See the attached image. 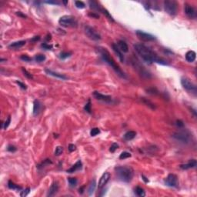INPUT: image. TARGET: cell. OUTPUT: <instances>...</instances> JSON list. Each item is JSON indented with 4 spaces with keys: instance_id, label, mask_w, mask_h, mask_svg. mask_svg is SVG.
Returning <instances> with one entry per match:
<instances>
[{
    "instance_id": "7bdbcfd3",
    "label": "cell",
    "mask_w": 197,
    "mask_h": 197,
    "mask_svg": "<svg viewBox=\"0 0 197 197\" xmlns=\"http://www.w3.org/2000/svg\"><path fill=\"white\" fill-rule=\"evenodd\" d=\"M49 163H52V162L50 161V160H44V162L42 163L41 165H39V168H42V167H44L45 165H49Z\"/></svg>"
},
{
    "instance_id": "836d02e7",
    "label": "cell",
    "mask_w": 197,
    "mask_h": 197,
    "mask_svg": "<svg viewBox=\"0 0 197 197\" xmlns=\"http://www.w3.org/2000/svg\"><path fill=\"white\" fill-rule=\"evenodd\" d=\"M131 156H132V155L130 153H128V152H123L122 153L120 154V156H119V159H120V160H124V159L131 157Z\"/></svg>"
},
{
    "instance_id": "9a60e30c",
    "label": "cell",
    "mask_w": 197,
    "mask_h": 197,
    "mask_svg": "<svg viewBox=\"0 0 197 197\" xmlns=\"http://www.w3.org/2000/svg\"><path fill=\"white\" fill-rule=\"evenodd\" d=\"M58 190H59V183H58V182H54V183L51 185L49 189L47 196H53L54 195L56 194Z\"/></svg>"
},
{
    "instance_id": "f546056e",
    "label": "cell",
    "mask_w": 197,
    "mask_h": 197,
    "mask_svg": "<svg viewBox=\"0 0 197 197\" xmlns=\"http://www.w3.org/2000/svg\"><path fill=\"white\" fill-rule=\"evenodd\" d=\"M142 102H143V103H145L146 105H148V106H149L151 109H156V107H155L154 104H153V102H151L149 100H148L147 98H142Z\"/></svg>"
},
{
    "instance_id": "9c48e42d",
    "label": "cell",
    "mask_w": 197,
    "mask_h": 197,
    "mask_svg": "<svg viewBox=\"0 0 197 197\" xmlns=\"http://www.w3.org/2000/svg\"><path fill=\"white\" fill-rule=\"evenodd\" d=\"M181 84L183 86V87L186 89L189 92H191L194 93L195 95L196 94L197 92V87L194 84L193 82H192L190 80L187 78H182L181 79Z\"/></svg>"
},
{
    "instance_id": "bcb514c9",
    "label": "cell",
    "mask_w": 197,
    "mask_h": 197,
    "mask_svg": "<svg viewBox=\"0 0 197 197\" xmlns=\"http://www.w3.org/2000/svg\"><path fill=\"white\" fill-rule=\"evenodd\" d=\"M68 149H69V152L72 153V152H74V151L76 149V146H75L74 144H69V148H68Z\"/></svg>"
},
{
    "instance_id": "6f0895ef",
    "label": "cell",
    "mask_w": 197,
    "mask_h": 197,
    "mask_svg": "<svg viewBox=\"0 0 197 197\" xmlns=\"http://www.w3.org/2000/svg\"><path fill=\"white\" fill-rule=\"evenodd\" d=\"M63 4H65V5L68 4V1H63Z\"/></svg>"
},
{
    "instance_id": "db71d44e",
    "label": "cell",
    "mask_w": 197,
    "mask_h": 197,
    "mask_svg": "<svg viewBox=\"0 0 197 197\" xmlns=\"http://www.w3.org/2000/svg\"><path fill=\"white\" fill-rule=\"evenodd\" d=\"M39 39H40V37H39V36H35V37L33 38V39H32L30 41L33 42H36V41H39Z\"/></svg>"
},
{
    "instance_id": "816d5d0a",
    "label": "cell",
    "mask_w": 197,
    "mask_h": 197,
    "mask_svg": "<svg viewBox=\"0 0 197 197\" xmlns=\"http://www.w3.org/2000/svg\"><path fill=\"white\" fill-rule=\"evenodd\" d=\"M44 2H45V3H47V4H52V5H59V2H58V1H45Z\"/></svg>"
},
{
    "instance_id": "d6986e66",
    "label": "cell",
    "mask_w": 197,
    "mask_h": 197,
    "mask_svg": "<svg viewBox=\"0 0 197 197\" xmlns=\"http://www.w3.org/2000/svg\"><path fill=\"white\" fill-rule=\"evenodd\" d=\"M112 48L113 51L115 52V53L118 56V57H119V59L120 60V62L121 63H123L124 62V56H123V52H121V50L119 49L118 45L116 44H112Z\"/></svg>"
},
{
    "instance_id": "e575fe53",
    "label": "cell",
    "mask_w": 197,
    "mask_h": 197,
    "mask_svg": "<svg viewBox=\"0 0 197 197\" xmlns=\"http://www.w3.org/2000/svg\"><path fill=\"white\" fill-rule=\"evenodd\" d=\"M68 181H69V183L71 186H75L78 183V180L75 178H69Z\"/></svg>"
},
{
    "instance_id": "6da1fadb",
    "label": "cell",
    "mask_w": 197,
    "mask_h": 197,
    "mask_svg": "<svg viewBox=\"0 0 197 197\" xmlns=\"http://www.w3.org/2000/svg\"><path fill=\"white\" fill-rule=\"evenodd\" d=\"M134 49L135 52L139 54V56L142 58V59L149 64H151L153 63H157L162 65H168V63L165 59L160 58L155 52L150 49L145 45L141 43H136L134 45Z\"/></svg>"
},
{
    "instance_id": "f907efd6",
    "label": "cell",
    "mask_w": 197,
    "mask_h": 197,
    "mask_svg": "<svg viewBox=\"0 0 197 197\" xmlns=\"http://www.w3.org/2000/svg\"><path fill=\"white\" fill-rule=\"evenodd\" d=\"M42 47H43L45 49H51L52 48V45H48V44H46V43H43V44L42 45Z\"/></svg>"
},
{
    "instance_id": "ffe728a7",
    "label": "cell",
    "mask_w": 197,
    "mask_h": 197,
    "mask_svg": "<svg viewBox=\"0 0 197 197\" xmlns=\"http://www.w3.org/2000/svg\"><path fill=\"white\" fill-rule=\"evenodd\" d=\"M25 44H26V41H24V40L15 42L11 43L9 45V48L11 49H20L21 47H22L23 45H25Z\"/></svg>"
},
{
    "instance_id": "44dd1931",
    "label": "cell",
    "mask_w": 197,
    "mask_h": 197,
    "mask_svg": "<svg viewBox=\"0 0 197 197\" xmlns=\"http://www.w3.org/2000/svg\"><path fill=\"white\" fill-rule=\"evenodd\" d=\"M42 109L41 103L39 100H35L33 104V115L37 116L39 114V112Z\"/></svg>"
},
{
    "instance_id": "681fc988",
    "label": "cell",
    "mask_w": 197,
    "mask_h": 197,
    "mask_svg": "<svg viewBox=\"0 0 197 197\" xmlns=\"http://www.w3.org/2000/svg\"><path fill=\"white\" fill-rule=\"evenodd\" d=\"M176 126H179V128H182L184 126V123L182 120H177L176 121Z\"/></svg>"
},
{
    "instance_id": "3957f363",
    "label": "cell",
    "mask_w": 197,
    "mask_h": 197,
    "mask_svg": "<svg viewBox=\"0 0 197 197\" xmlns=\"http://www.w3.org/2000/svg\"><path fill=\"white\" fill-rule=\"evenodd\" d=\"M115 171L118 178L121 181L126 182V183H130L133 178V170L130 167L118 166L115 169Z\"/></svg>"
},
{
    "instance_id": "2e32d148",
    "label": "cell",
    "mask_w": 197,
    "mask_h": 197,
    "mask_svg": "<svg viewBox=\"0 0 197 197\" xmlns=\"http://www.w3.org/2000/svg\"><path fill=\"white\" fill-rule=\"evenodd\" d=\"M197 165V162L196 160H190L187 163L180 165V168L182 169H193L196 168Z\"/></svg>"
},
{
    "instance_id": "cb8c5ba5",
    "label": "cell",
    "mask_w": 197,
    "mask_h": 197,
    "mask_svg": "<svg viewBox=\"0 0 197 197\" xmlns=\"http://www.w3.org/2000/svg\"><path fill=\"white\" fill-rule=\"evenodd\" d=\"M136 135V132L134 131H129L124 135V139L127 141H130L133 139Z\"/></svg>"
},
{
    "instance_id": "ac0fdd59",
    "label": "cell",
    "mask_w": 197,
    "mask_h": 197,
    "mask_svg": "<svg viewBox=\"0 0 197 197\" xmlns=\"http://www.w3.org/2000/svg\"><path fill=\"white\" fill-rule=\"evenodd\" d=\"M45 72H46L48 75H52V76H53V77H56L58 79H63V80H66L67 79V77L66 76V75H63V74H60V73H58V72H53V71H52L50 69H46L45 70Z\"/></svg>"
},
{
    "instance_id": "8fae6325",
    "label": "cell",
    "mask_w": 197,
    "mask_h": 197,
    "mask_svg": "<svg viewBox=\"0 0 197 197\" xmlns=\"http://www.w3.org/2000/svg\"><path fill=\"white\" fill-rule=\"evenodd\" d=\"M93 96L98 101H102V102H106V103H111L112 102V98L111 96L102 94L100 93L97 92V91L93 92Z\"/></svg>"
},
{
    "instance_id": "7402d4cb",
    "label": "cell",
    "mask_w": 197,
    "mask_h": 197,
    "mask_svg": "<svg viewBox=\"0 0 197 197\" xmlns=\"http://www.w3.org/2000/svg\"><path fill=\"white\" fill-rule=\"evenodd\" d=\"M196 54L194 51H189L186 54V59L189 63H193L196 59Z\"/></svg>"
},
{
    "instance_id": "52a82bcc",
    "label": "cell",
    "mask_w": 197,
    "mask_h": 197,
    "mask_svg": "<svg viewBox=\"0 0 197 197\" xmlns=\"http://www.w3.org/2000/svg\"><path fill=\"white\" fill-rule=\"evenodd\" d=\"M172 138H174L176 140L182 142V143H189L190 142V134L187 131H179L174 132L172 135Z\"/></svg>"
},
{
    "instance_id": "5b68a950",
    "label": "cell",
    "mask_w": 197,
    "mask_h": 197,
    "mask_svg": "<svg viewBox=\"0 0 197 197\" xmlns=\"http://www.w3.org/2000/svg\"><path fill=\"white\" fill-rule=\"evenodd\" d=\"M165 11L170 16H175L178 10V3L174 0H165L164 2Z\"/></svg>"
},
{
    "instance_id": "f6af8a7d",
    "label": "cell",
    "mask_w": 197,
    "mask_h": 197,
    "mask_svg": "<svg viewBox=\"0 0 197 197\" xmlns=\"http://www.w3.org/2000/svg\"><path fill=\"white\" fill-rule=\"evenodd\" d=\"M20 59L22 60H24V61H26V62H29V61H30V60H31V58H29L26 55H22V56H20Z\"/></svg>"
},
{
    "instance_id": "5bb4252c",
    "label": "cell",
    "mask_w": 197,
    "mask_h": 197,
    "mask_svg": "<svg viewBox=\"0 0 197 197\" xmlns=\"http://www.w3.org/2000/svg\"><path fill=\"white\" fill-rule=\"evenodd\" d=\"M110 173L109 172H105L103 175L101 176L99 181H98V187L99 188H102L103 186H105L106 185V183L109 182V179H110Z\"/></svg>"
},
{
    "instance_id": "4316f807",
    "label": "cell",
    "mask_w": 197,
    "mask_h": 197,
    "mask_svg": "<svg viewBox=\"0 0 197 197\" xmlns=\"http://www.w3.org/2000/svg\"><path fill=\"white\" fill-rule=\"evenodd\" d=\"M135 192L136 193V195L140 196V197H144L146 196V192L145 190L140 186H137L135 189Z\"/></svg>"
},
{
    "instance_id": "f35d334b",
    "label": "cell",
    "mask_w": 197,
    "mask_h": 197,
    "mask_svg": "<svg viewBox=\"0 0 197 197\" xmlns=\"http://www.w3.org/2000/svg\"><path fill=\"white\" fill-rule=\"evenodd\" d=\"M84 109H85V111H86L87 112L91 113V102H90L89 99L88 100V102L86 104L85 107H84Z\"/></svg>"
},
{
    "instance_id": "7a4b0ae2",
    "label": "cell",
    "mask_w": 197,
    "mask_h": 197,
    "mask_svg": "<svg viewBox=\"0 0 197 197\" xmlns=\"http://www.w3.org/2000/svg\"><path fill=\"white\" fill-rule=\"evenodd\" d=\"M99 52H100V54H101L102 59L112 68L113 70L117 73V75H119L121 78L126 79V75L123 72V70L120 69L119 66L116 64V63L115 62V60L112 59V57H111L109 52L104 48H99Z\"/></svg>"
},
{
    "instance_id": "b9f144b4",
    "label": "cell",
    "mask_w": 197,
    "mask_h": 197,
    "mask_svg": "<svg viewBox=\"0 0 197 197\" xmlns=\"http://www.w3.org/2000/svg\"><path fill=\"white\" fill-rule=\"evenodd\" d=\"M10 123H11V116H9L8 119H6V121H5V123H4V126H3L4 130H6V129L8 128V126H9Z\"/></svg>"
},
{
    "instance_id": "c3c4849f",
    "label": "cell",
    "mask_w": 197,
    "mask_h": 197,
    "mask_svg": "<svg viewBox=\"0 0 197 197\" xmlns=\"http://www.w3.org/2000/svg\"><path fill=\"white\" fill-rule=\"evenodd\" d=\"M89 16L95 18V19H98V18H99V16H98V14H96V12H89Z\"/></svg>"
},
{
    "instance_id": "603a6c76",
    "label": "cell",
    "mask_w": 197,
    "mask_h": 197,
    "mask_svg": "<svg viewBox=\"0 0 197 197\" xmlns=\"http://www.w3.org/2000/svg\"><path fill=\"white\" fill-rule=\"evenodd\" d=\"M118 47H119V49L121 50V52H127L129 51V47H128L127 44L123 40L119 41Z\"/></svg>"
},
{
    "instance_id": "484cf974",
    "label": "cell",
    "mask_w": 197,
    "mask_h": 197,
    "mask_svg": "<svg viewBox=\"0 0 197 197\" xmlns=\"http://www.w3.org/2000/svg\"><path fill=\"white\" fill-rule=\"evenodd\" d=\"M96 180L93 179L92 182H91V183L89 186V189H88V193H89V196H92L93 193H94L95 189H96Z\"/></svg>"
},
{
    "instance_id": "4dcf8cb0",
    "label": "cell",
    "mask_w": 197,
    "mask_h": 197,
    "mask_svg": "<svg viewBox=\"0 0 197 197\" xmlns=\"http://www.w3.org/2000/svg\"><path fill=\"white\" fill-rule=\"evenodd\" d=\"M101 12H102L104 15H105V16H106V17H107V18H108L109 20H111L112 22H114V19H113L112 16H111L110 13H109V12H108L106 9H103V8H102V9H101Z\"/></svg>"
},
{
    "instance_id": "d4e9b609",
    "label": "cell",
    "mask_w": 197,
    "mask_h": 197,
    "mask_svg": "<svg viewBox=\"0 0 197 197\" xmlns=\"http://www.w3.org/2000/svg\"><path fill=\"white\" fill-rule=\"evenodd\" d=\"M89 7L92 9L93 10H96V11H98V12H101V7L99 6V5L98 4V2H95V1H89Z\"/></svg>"
},
{
    "instance_id": "277c9868",
    "label": "cell",
    "mask_w": 197,
    "mask_h": 197,
    "mask_svg": "<svg viewBox=\"0 0 197 197\" xmlns=\"http://www.w3.org/2000/svg\"><path fill=\"white\" fill-rule=\"evenodd\" d=\"M59 23L63 27H76L78 25L77 20L72 16H63L59 19Z\"/></svg>"
},
{
    "instance_id": "d6a6232c",
    "label": "cell",
    "mask_w": 197,
    "mask_h": 197,
    "mask_svg": "<svg viewBox=\"0 0 197 197\" xmlns=\"http://www.w3.org/2000/svg\"><path fill=\"white\" fill-rule=\"evenodd\" d=\"M99 132H100V130L98 128H93L90 131V135H91V136H96Z\"/></svg>"
},
{
    "instance_id": "e0dca14e",
    "label": "cell",
    "mask_w": 197,
    "mask_h": 197,
    "mask_svg": "<svg viewBox=\"0 0 197 197\" xmlns=\"http://www.w3.org/2000/svg\"><path fill=\"white\" fill-rule=\"evenodd\" d=\"M82 163L81 162V160H78L76 163H75L72 167L69 169H67V172L68 173H73V172H75L76 171H79L82 169Z\"/></svg>"
},
{
    "instance_id": "ab89813d",
    "label": "cell",
    "mask_w": 197,
    "mask_h": 197,
    "mask_svg": "<svg viewBox=\"0 0 197 197\" xmlns=\"http://www.w3.org/2000/svg\"><path fill=\"white\" fill-rule=\"evenodd\" d=\"M118 148H119V145H118L117 143H112V146H110L109 151H110L111 153H114Z\"/></svg>"
},
{
    "instance_id": "ba28073f",
    "label": "cell",
    "mask_w": 197,
    "mask_h": 197,
    "mask_svg": "<svg viewBox=\"0 0 197 197\" xmlns=\"http://www.w3.org/2000/svg\"><path fill=\"white\" fill-rule=\"evenodd\" d=\"M84 31H85V33L86 34V35L90 39L94 40V41H98L102 39L101 35L93 27L86 26H85Z\"/></svg>"
},
{
    "instance_id": "9f6ffc18",
    "label": "cell",
    "mask_w": 197,
    "mask_h": 197,
    "mask_svg": "<svg viewBox=\"0 0 197 197\" xmlns=\"http://www.w3.org/2000/svg\"><path fill=\"white\" fill-rule=\"evenodd\" d=\"M83 189H84V186L79 189V193H83Z\"/></svg>"
},
{
    "instance_id": "ee69618b",
    "label": "cell",
    "mask_w": 197,
    "mask_h": 197,
    "mask_svg": "<svg viewBox=\"0 0 197 197\" xmlns=\"http://www.w3.org/2000/svg\"><path fill=\"white\" fill-rule=\"evenodd\" d=\"M16 83L19 85V86H20V88H22V89H27V86L26 84H24L23 82H22L20 81H16Z\"/></svg>"
},
{
    "instance_id": "8d00e7d4",
    "label": "cell",
    "mask_w": 197,
    "mask_h": 197,
    "mask_svg": "<svg viewBox=\"0 0 197 197\" xmlns=\"http://www.w3.org/2000/svg\"><path fill=\"white\" fill-rule=\"evenodd\" d=\"M22 72H23L24 75H25V76H26V78H28V79H33V75H32L31 74H30L26 69H25L24 68H22Z\"/></svg>"
},
{
    "instance_id": "7dc6e473",
    "label": "cell",
    "mask_w": 197,
    "mask_h": 197,
    "mask_svg": "<svg viewBox=\"0 0 197 197\" xmlns=\"http://www.w3.org/2000/svg\"><path fill=\"white\" fill-rule=\"evenodd\" d=\"M7 150L9 151V152H11V153H14L16 151V148L14 146H9L8 148H7Z\"/></svg>"
},
{
    "instance_id": "4fadbf2b",
    "label": "cell",
    "mask_w": 197,
    "mask_h": 197,
    "mask_svg": "<svg viewBox=\"0 0 197 197\" xmlns=\"http://www.w3.org/2000/svg\"><path fill=\"white\" fill-rule=\"evenodd\" d=\"M165 183L171 187H176L178 186V178L174 174H169L165 179Z\"/></svg>"
},
{
    "instance_id": "74e56055",
    "label": "cell",
    "mask_w": 197,
    "mask_h": 197,
    "mask_svg": "<svg viewBox=\"0 0 197 197\" xmlns=\"http://www.w3.org/2000/svg\"><path fill=\"white\" fill-rule=\"evenodd\" d=\"M63 152V148L62 146H57L56 148V151H55V155L56 156H59L61 155Z\"/></svg>"
},
{
    "instance_id": "d590c367",
    "label": "cell",
    "mask_w": 197,
    "mask_h": 197,
    "mask_svg": "<svg viewBox=\"0 0 197 197\" xmlns=\"http://www.w3.org/2000/svg\"><path fill=\"white\" fill-rule=\"evenodd\" d=\"M75 6H76L78 9H84L85 6H86L85 3L83 2H82V1H75Z\"/></svg>"
},
{
    "instance_id": "30bf717a",
    "label": "cell",
    "mask_w": 197,
    "mask_h": 197,
    "mask_svg": "<svg viewBox=\"0 0 197 197\" xmlns=\"http://www.w3.org/2000/svg\"><path fill=\"white\" fill-rule=\"evenodd\" d=\"M135 34L139 39L143 42H152L156 39V37L149 33L143 32L142 30H137L135 31Z\"/></svg>"
},
{
    "instance_id": "1f68e13d",
    "label": "cell",
    "mask_w": 197,
    "mask_h": 197,
    "mask_svg": "<svg viewBox=\"0 0 197 197\" xmlns=\"http://www.w3.org/2000/svg\"><path fill=\"white\" fill-rule=\"evenodd\" d=\"M35 61L38 62V63H41V62H43L45 61V56L42 54H39V55H36L35 57Z\"/></svg>"
},
{
    "instance_id": "f5cc1de1",
    "label": "cell",
    "mask_w": 197,
    "mask_h": 197,
    "mask_svg": "<svg viewBox=\"0 0 197 197\" xmlns=\"http://www.w3.org/2000/svg\"><path fill=\"white\" fill-rule=\"evenodd\" d=\"M16 15H17V16H20V17H22V18H23V19H25V18L27 17V16H26V15L22 14L21 12H16Z\"/></svg>"
},
{
    "instance_id": "83f0119b",
    "label": "cell",
    "mask_w": 197,
    "mask_h": 197,
    "mask_svg": "<svg viewBox=\"0 0 197 197\" xmlns=\"http://www.w3.org/2000/svg\"><path fill=\"white\" fill-rule=\"evenodd\" d=\"M8 186L9 189H14V190H19V189H21V187L19 186L18 185L16 184H15L13 182H12L11 180L9 181V183H8Z\"/></svg>"
},
{
    "instance_id": "60d3db41",
    "label": "cell",
    "mask_w": 197,
    "mask_h": 197,
    "mask_svg": "<svg viewBox=\"0 0 197 197\" xmlns=\"http://www.w3.org/2000/svg\"><path fill=\"white\" fill-rule=\"evenodd\" d=\"M29 192H30V189H29V188H26V189H24V190L21 191V193H20V196H22V197H25V196H26L29 193Z\"/></svg>"
},
{
    "instance_id": "7c38bea8",
    "label": "cell",
    "mask_w": 197,
    "mask_h": 197,
    "mask_svg": "<svg viewBox=\"0 0 197 197\" xmlns=\"http://www.w3.org/2000/svg\"><path fill=\"white\" fill-rule=\"evenodd\" d=\"M185 13L190 19H196L197 17V12L196 9L190 5H185Z\"/></svg>"
},
{
    "instance_id": "f1b7e54d",
    "label": "cell",
    "mask_w": 197,
    "mask_h": 197,
    "mask_svg": "<svg viewBox=\"0 0 197 197\" xmlns=\"http://www.w3.org/2000/svg\"><path fill=\"white\" fill-rule=\"evenodd\" d=\"M71 56H72V52H62L59 53V58L62 59H67V58L70 57Z\"/></svg>"
},
{
    "instance_id": "8992f818",
    "label": "cell",
    "mask_w": 197,
    "mask_h": 197,
    "mask_svg": "<svg viewBox=\"0 0 197 197\" xmlns=\"http://www.w3.org/2000/svg\"><path fill=\"white\" fill-rule=\"evenodd\" d=\"M132 64L133 67L135 68V69L137 70V72H139V74L141 75V76H142L143 78H146V79H150L151 78V74L139 63V62L136 59H132Z\"/></svg>"
},
{
    "instance_id": "11a10c76",
    "label": "cell",
    "mask_w": 197,
    "mask_h": 197,
    "mask_svg": "<svg viewBox=\"0 0 197 197\" xmlns=\"http://www.w3.org/2000/svg\"><path fill=\"white\" fill-rule=\"evenodd\" d=\"M142 177L143 178V180H144V181H145V182H146V183H148V182H149V181H148V180L146 179V178L145 176H144L142 175Z\"/></svg>"
}]
</instances>
